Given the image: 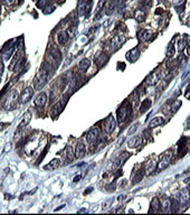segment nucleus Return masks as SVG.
I'll return each mask as SVG.
<instances>
[{
    "label": "nucleus",
    "mask_w": 190,
    "mask_h": 215,
    "mask_svg": "<svg viewBox=\"0 0 190 215\" xmlns=\"http://www.w3.org/2000/svg\"><path fill=\"white\" fill-rule=\"evenodd\" d=\"M94 58H95V63L97 64V66H99V67H102V66H103V65H104V64L107 62L109 56L106 55L105 53H103V54L99 53V54H97V55H96Z\"/></svg>",
    "instance_id": "nucleus-17"
},
{
    "label": "nucleus",
    "mask_w": 190,
    "mask_h": 215,
    "mask_svg": "<svg viewBox=\"0 0 190 215\" xmlns=\"http://www.w3.org/2000/svg\"><path fill=\"white\" fill-rule=\"evenodd\" d=\"M21 57H22V49H19V51L16 52V54H15V55H14V57H12L10 65H9V68H10V70H12V68H14V66H16L17 64L20 62Z\"/></svg>",
    "instance_id": "nucleus-19"
},
{
    "label": "nucleus",
    "mask_w": 190,
    "mask_h": 215,
    "mask_svg": "<svg viewBox=\"0 0 190 215\" xmlns=\"http://www.w3.org/2000/svg\"><path fill=\"white\" fill-rule=\"evenodd\" d=\"M92 191H93V188H89V191H85V192H84V195H87V194H89Z\"/></svg>",
    "instance_id": "nucleus-47"
},
{
    "label": "nucleus",
    "mask_w": 190,
    "mask_h": 215,
    "mask_svg": "<svg viewBox=\"0 0 190 215\" xmlns=\"http://www.w3.org/2000/svg\"><path fill=\"white\" fill-rule=\"evenodd\" d=\"M75 30H76L75 25H72L71 27H68V29H67V35H68L69 37H74V35H75Z\"/></svg>",
    "instance_id": "nucleus-36"
},
{
    "label": "nucleus",
    "mask_w": 190,
    "mask_h": 215,
    "mask_svg": "<svg viewBox=\"0 0 190 215\" xmlns=\"http://www.w3.org/2000/svg\"><path fill=\"white\" fill-rule=\"evenodd\" d=\"M1 2H2L5 6L11 7V6H14V5H16L17 2H18V0H1Z\"/></svg>",
    "instance_id": "nucleus-35"
},
{
    "label": "nucleus",
    "mask_w": 190,
    "mask_h": 215,
    "mask_svg": "<svg viewBox=\"0 0 190 215\" xmlns=\"http://www.w3.org/2000/svg\"><path fill=\"white\" fill-rule=\"evenodd\" d=\"M104 6V0H101L100 2H99V5H97V8H96V15L99 16V14L102 11V7Z\"/></svg>",
    "instance_id": "nucleus-39"
},
{
    "label": "nucleus",
    "mask_w": 190,
    "mask_h": 215,
    "mask_svg": "<svg viewBox=\"0 0 190 215\" xmlns=\"http://www.w3.org/2000/svg\"><path fill=\"white\" fill-rule=\"evenodd\" d=\"M47 58L49 59V64H53L55 67L58 66V64L61 62V52L58 51L56 47H53V48H50V51L48 52V54H47Z\"/></svg>",
    "instance_id": "nucleus-5"
},
{
    "label": "nucleus",
    "mask_w": 190,
    "mask_h": 215,
    "mask_svg": "<svg viewBox=\"0 0 190 215\" xmlns=\"http://www.w3.org/2000/svg\"><path fill=\"white\" fill-rule=\"evenodd\" d=\"M117 2H119V0H110V1H109L107 7H106V10H105L106 15H111L112 12L114 11V9L116 8Z\"/></svg>",
    "instance_id": "nucleus-25"
},
{
    "label": "nucleus",
    "mask_w": 190,
    "mask_h": 215,
    "mask_svg": "<svg viewBox=\"0 0 190 215\" xmlns=\"http://www.w3.org/2000/svg\"><path fill=\"white\" fill-rule=\"evenodd\" d=\"M99 137H100V128L94 127V128H92V129L87 132L86 140H87V142H89V145H94L95 142L97 141Z\"/></svg>",
    "instance_id": "nucleus-10"
},
{
    "label": "nucleus",
    "mask_w": 190,
    "mask_h": 215,
    "mask_svg": "<svg viewBox=\"0 0 190 215\" xmlns=\"http://www.w3.org/2000/svg\"><path fill=\"white\" fill-rule=\"evenodd\" d=\"M33 94H34V89L31 86H28L26 89H24L21 91V93H20V95H19V102H20V104H25L28 101H30V99L33 97Z\"/></svg>",
    "instance_id": "nucleus-9"
},
{
    "label": "nucleus",
    "mask_w": 190,
    "mask_h": 215,
    "mask_svg": "<svg viewBox=\"0 0 190 215\" xmlns=\"http://www.w3.org/2000/svg\"><path fill=\"white\" fill-rule=\"evenodd\" d=\"M150 32L146 30V29H141L139 33H138V38H139L140 42H144V40H148L150 38Z\"/></svg>",
    "instance_id": "nucleus-24"
},
{
    "label": "nucleus",
    "mask_w": 190,
    "mask_h": 215,
    "mask_svg": "<svg viewBox=\"0 0 190 215\" xmlns=\"http://www.w3.org/2000/svg\"><path fill=\"white\" fill-rule=\"evenodd\" d=\"M123 1H126V0H123Z\"/></svg>",
    "instance_id": "nucleus-50"
},
{
    "label": "nucleus",
    "mask_w": 190,
    "mask_h": 215,
    "mask_svg": "<svg viewBox=\"0 0 190 215\" xmlns=\"http://www.w3.org/2000/svg\"><path fill=\"white\" fill-rule=\"evenodd\" d=\"M178 201H179V205L181 206V207H186V206H188L190 203V192L188 188H184L182 189L180 194H179L178 197Z\"/></svg>",
    "instance_id": "nucleus-7"
},
{
    "label": "nucleus",
    "mask_w": 190,
    "mask_h": 215,
    "mask_svg": "<svg viewBox=\"0 0 190 215\" xmlns=\"http://www.w3.org/2000/svg\"><path fill=\"white\" fill-rule=\"evenodd\" d=\"M160 206H161V212L166 213V212H170V206H171V199L170 198L166 197V196H162L160 199Z\"/></svg>",
    "instance_id": "nucleus-16"
},
{
    "label": "nucleus",
    "mask_w": 190,
    "mask_h": 215,
    "mask_svg": "<svg viewBox=\"0 0 190 215\" xmlns=\"http://www.w3.org/2000/svg\"><path fill=\"white\" fill-rule=\"evenodd\" d=\"M66 102H67L66 97H64V99H61V100H59V101L57 102L55 105H54V108H53V110H51L53 114L54 115H58V114L61 113V111H63V109L66 105Z\"/></svg>",
    "instance_id": "nucleus-14"
},
{
    "label": "nucleus",
    "mask_w": 190,
    "mask_h": 215,
    "mask_svg": "<svg viewBox=\"0 0 190 215\" xmlns=\"http://www.w3.org/2000/svg\"><path fill=\"white\" fill-rule=\"evenodd\" d=\"M171 163V151L168 150L166 153H163L162 155H160L159 157V161L156 165V171H161V170L166 169L168 166Z\"/></svg>",
    "instance_id": "nucleus-3"
},
{
    "label": "nucleus",
    "mask_w": 190,
    "mask_h": 215,
    "mask_svg": "<svg viewBox=\"0 0 190 215\" xmlns=\"http://www.w3.org/2000/svg\"><path fill=\"white\" fill-rule=\"evenodd\" d=\"M125 197H126V195H123V196H119V201H120V202H122V201H124V199H125Z\"/></svg>",
    "instance_id": "nucleus-45"
},
{
    "label": "nucleus",
    "mask_w": 190,
    "mask_h": 215,
    "mask_svg": "<svg viewBox=\"0 0 190 215\" xmlns=\"http://www.w3.org/2000/svg\"><path fill=\"white\" fill-rule=\"evenodd\" d=\"M161 79V72L160 71H154L149 75V77L146 80L148 84L149 85H156L159 81Z\"/></svg>",
    "instance_id": "nucleus-15"
},
{
    "label": "nucleus",
    "mask_w": 190,
    "mask_h": 215,
    "mask_svg": "<svg viewBox=\"0 0 190 215\" xmlns=\"http://www.w3.org/2000/svg\"><path fill=\"white\" fill-rule=\"evenodd\" d=\"M164 122V119L162 118V117H156L154 119H152L149 122V128L150 129H152V128H156V127H158V125H162Z\"/></svg>",
    "instance_id": "nucleus-26"
},
{
    "label": "nucleus",
    "mask_w": 190,
    "mask_h": 215,
    "mask_svg": "<svg viewBox=\"0 0 190 215\" xmlns=\"http://www.w3.org/2000/svg\"><path fill=\"white\" fill-rule=\"evenodd\" d=\"M31 120V112L30 111H27L26 113L24 114V119L21 120V122L19 123V125L17 127L16 132H15V140H18V138H20L21 133L24 132L25 128L28 125V123L30 122Z\"/></svg>",
    "instance_id": "nucleus-4"
},
{
    "label": "nucleus",
    "mask_w": 190,
    "mask_h": 215,
    "mask_svg": "<svg viewBox=\"0 0 190 215\" xmlns=\"http://www.w3.org/2000/svg\"><path fill=\"white\" fill-rule=\"evenodd\" d=\"M141 141H142V138H141L140 136L133 137V138H131V140L129 141L128 146L130 148H136L140 143H141Z\"/></svg>",
    "instance_id": "nucleus-27"
},
{
    "label": "nucleus",
    "mask_w": 190,
    "mask_h": 215,
    "mask_svg": "<svg viewBox=\"0 0 190 215\" xmlns=\"http://www.w3.org/2000/svg\"><path fill=\"white\" fill-rule=\"evenodd\" d=\"M59 165H61V160L58 158H55V159H53L48 165L44 166V169L45 170H55L59 167Z\"/></svg>",
    "instance_id": "nucleus-20"
},
{
    "label": "nucleus",
    "mask_w": 190,
    "mask_h": 215,
    "mask_svg": "<svg viewBox=\"0 0 190 215\" xmlns=\"http://www.w3.org/2000/svg\"><path fill=\"white\" fill-rule=\"evenodd\" d=\"M130 114H131V104H130L128 101H125L121 107L117 109L116 115H117V121H119V123L125 122L126 119L130 117Z\"/></svg>",
    "instance_id": "nucleus-2"
},
{
    "label": "nucleus",
    "mask_w": 190,
    "mask_h": 215,
    "mask_svg": "<svg viewBox=\"0 0 190 215\" xmlns=\"http://www.w3.org/2000/svg\"><path fill=\"white\" fill-rule=\"evenodd\" d=\"M160 209V201L158 199V197H154L151 201V207L149 209V213H158Z\"/></svg>",
    "instance_id": "nucleus-22"
},
{
    "label": "nucleus",
    "mask_w": 190,
    "mask_h": 215,
    "mask_svg": "<svg viewBox=\"0 0 190 215\" xmlns=\"http://www.w3.org/2000/svg\"><path fill=\"white\" fill-rule=\"evenodd\" d=\"M4 68H5L4 63L0 61V79H1V76H2V73H4Z\"/></svg>",
    "instance_id": "nucleus-40"
},
{
    "label": "nucleus",
    "mask_w": 190,
    "mask_h": 215,
    "mask_svg": "<svg viewBox=\"0 0 190 215\" xmlns=\"http://www.w3.org/2000/svg\"><path fill=\"white\" fill-rule=\"evenodd\" d=\"M115 127H116V121L114 119L113 115H109L105 120H104V123H103V128L105 133H112L113 131L115 130Z\"/></svg>",
    "instance_id": "nucleus-8"
},
{
    "label": "nucleus",
    "mask_w": 190,
    "mask_h": 215,
    "mask_svg": "<svg viewBox=\"0 0 190 215\" xmlns=\"http://www.w3.org/2000/svg\"><path fill=\"white\" fill-rule=\"evenodd\" d=\"M186 25H187L188 27H190V16L187 18V20H186Z\"/></svg>",
    "instance_id": "nucleus-46"
},
{
    "label": "nucleus",
    "mask_w": 190,
    "mask_h": 215,
    "mask_svg": "<svg viewBox=\"0 0 190 215\" xmlns=\"http://www.w3.org/2000/svg\"><path fill=\"white\" fill-rule=\"evenodd\" d=\"M0 82H1V80H0Z\"/></svg>",
    "instance_id": "nucleus-51"
},
{
    "label": "nucleus",
    "mask_w": 190,
    "mask_h": 215,
    "mask_svg": "<svg viewBox=\"0 0 190 215\" xmlns=\"http://www.w3.org/2000/svg\"><path fill=\"white\" fill-rule=\"evenodd\" d=\"M184 4H182L181 6H177V11H178L179 14H181V12L184 11Z\"/></svg>",
    "instance_id": "nucleus-41"
},
{
    "label": "nucleus",
    "mask_w": 190,
    "mask_h": 215,
    "mask_svg": "<svg viewBox=\"0 0 190 215\" xmlns=\"http://www.w3.org/2000/svg\"><path fill=\"white\" fill-rule=\"evenodd\" d=\"M154 168H156V161H154V160H152V159L148 160V161H145L144 166H143V170H144L145 174H150L151 170H153Z\"/></svg>",
    "instance_id": "nucleus-21"
},
{
    "label": "nucleus",
    "mask_w": 190,
    "mask_h": 215,
    "mask_svg": "<svg viewBox=\"0 0 190 215\" xmlns=\"http://www.w3.org/2000/svg\"><path fill=\"white\" fill-rule=\"evenodd\" d=\"M85 153H86L85 143H83V142H77V143H76V146H75V151H74V156H75V158H77V159L83 158Z\"/></svg>",
    "instance_id": "nucleus-12"
},
{
    "label": "nucleus",
    "mask_w": 190,
    "mask_h": 215,
    "mask_svg": "<svg viewBox=\"0 0 190 215\" xmlns=\"http://www.w3.org/2000/svg\"><path fill=\"white\" fill-rule=\"evenodd\" d=\"M138 125H139V123H134V125H132V127H131L130 129H129V130H128V135H129V136L133 135L134 132L136 131V129H138Z\"/></svg>",
    "instance_id": "nucleus-38"
},
{
    "label": "nucleus",
    "mask_w": 190,
    "mask_h": 215,
    "mask_svg": "<svg viewBox=\"0 0 190 215\" xmlns=\"http://www.w3.org/2000/svg\"><path fill=\"white\" fill-rule=\"evenodd\" d=\"M176 54V48H174V46L172 44H169L167 48V56L168 57H172L173 55Z\"/></svg>",
    "instance_id": "nucleus-34"
},
{
    "label": "nucleus",
    "mask_w": 190,
    "mask_h": 215,
    "mask_svg": "<svg viewBox=\"0 0 190 215\" xmlns=\"http://www.w3.org/2000/svg\"><path fill=\"white\" fill-rule=\"evenodd\" d=\"M151 105V101L149 99H146L144 101H142L141 103V105H140V113H144L145 111H148L149 110V108Z\"/></svg>",
    "instance_id": "nucleus-29"
},
{
    "label": "nucleus",
    "mask_w": 190,
    "mask_h": 215,
    "mask_svg": "<svg viewBox=\"0 0 190 215\" xmlns=\"http://www.w3.org/2000/svg\"><path fill=\"white\" fill-rule=\"evenodd\" d=\"M79 179H81V175H77L74 177V181L76 183V181H79Z\"/></svg>",
    "instance_id": "nucleus-43"
},
{
    "label": "nucleus",
    "mask_w": 190,
    "mask_h": 215,
    "mask_svg": "<svg viewBox=\"0 0 190 215\" xmlns=\"http://www.w3.org/2000/svg\"><path fill=\"white\" fill-rule=\"evenodd\" d=\"M184 49H187V54H186V55H187V56H189L190 55V46H187Z\"/></svg>",
    "instance_id": "nucleus-44"
},
{
    "label": "nucleus",
    "mask_w": 190,
    "mask_h": 215,
    "mask_svg": "<svg viewBox=\"0 0 190 215\" xmlns=\"http://www.w3.org/2000/svg\"><path fill=\"white\" fill-rule=\"evenodd\" d=\"M17 99H19L18 96H17V92L16 91H12L10 92L8 96L6 97V101H5V104H4V108L7 109V110H12V109H15L17 107Z\"/></svg>",
    "instance_id": "nucleus-6"
},
{
    "label": "nucleus",
    "mask_w": 190,
    "mask_h": 215,
    "mask_svg": "<svg viewBox=\"0 0 190 215\" xmlns=\"http://www.w3.org/2000/svg\"><path fill=\"white\" fill-rule=\"evenodd\" d=\"M125 40H126V38H125L124 35H117V36H114V37L111 39V46H112V48H113V51L119 49V48L125 43Z\"/></svg>",
    "instance_id": "nucleus-11"
},
{
    "label": "nucleus",
    "mask_w": 190,
    "mask_h": 215,
    "mask_svg": "<svg viewBox=\"0 0 190 215\" xmlns=\"http://www.w3.org/2000/svg\"><path fill=\"white\" fill-rule=\"evenodd\" d=\"M130 157V155H129V153H126V151H123L121 155H119V157H117L115 160H114V166L115 167H120V166H122L123 163L126 160V159Z\"/></svg>",
    "instance_id": "nucleus-18"
},
{
    "label": "nucleus",
    "mask_w": 190,
    "mask_h": 215,
    "mask_svg": "<svg viewBox=\"0 0 190 215\" xmlns=\"http://www.w3.org/2000/svg\"><path fill=\"white\" fill-rule=\"evenodd\" d=\"M140 101V94L138 91H134L131 95V102H132V107L136 108L138 107V103Z\"/></svg>",
    "instance_id": "nucleus-31"
},
{
    "label": "nucleus",
    "mask_w": 190,
    "mask_h": 215,
    "mask_svg": "<svg viewBox=\"0 0 190 215\" xmlns=\"http://www.w3.org/2000/svg\"><path fill=\"white\" fill-rule=\"evenodd\" d=\"M139 49H138V47H135L133 48L132 51H130L126 54V58H128L129 61H131V62H135L136 59H138V57H139Z\"/></svg>",
    "instance_id": "nucleus-23"
},
{
    "label": "nucleus",
    "mask_w": 190,
    "mask_h": 215,
    "mask_svg": "<svg viewBox=\"0 0 190 215\" xmlns=\"http://www.w3.org/2000/svg\"><path fill=\"white\" fill-rule=\"evenodd\" d=\"M186 44H187V42H186L184 39L180 40V42L178 43V49H179V51H184V48L187 47V45H186Z\"/></svg>",
    "instance_id": "nucleus-37"
},
{
    "label": "nucleus",
    "mask_w": 190,
    "mask_h": 215,
    "mask_svg": "<svg viewBox=\"0 0 190 215\" xmlns=\"http://www.w3.org/2000/svg\"><path fill=\"white\" fill-rule=\"evenodd\" d=\"M89 65H91V62H89V58H84V59H82L81 62L78 63V70L85 72L89 67Z\"/></svg>",
    "instance_id": "nucleus-28"
},
{
    "label": "nucleus",
    "mask_w": 190,
    "mask_h": 215,
    "mask_svg": "<svg viewBox=\"0 0 190 215\" xmlns=\"http://www.w3.org/2000/svg\"><path fill=\"white\" fill-rule=\"evenodd\" d=\"M57 39H58L59 45H65V44H66V42L68 40V35H67V33H65V32H61V33L58 34Z\"/></svg>",
    "instance_id": "nucleus-30"
},
{
    "label": "nucleus",
    "mask_w": 190,
    "mask_h": 215,
    "mask_svg": "<svg viewBox=\"0 0 190 215\" xmlns=\"http://www.w3.org/2000/svg\"><path fill=\"white\" fill-rule=\"evenodd\" d=\"M161 14H163V9L162 8H158L156 10V15H161Z\"/></svg>",
    "instance_id": "nucleus-42"
},
{
    "label": "nucleus",
    "mask_w": 190,
    "mask_h": 215,
    "mask_svg": "<svg viewBox=\"0 0 190 215\" xmlns=\"http://www.w3.org/2000/svg\"><path fill=\"white\" fill-rule=\"evenodd\" d=\"M48 74H49L48 64H44V66L39 70V72L36 74L35 80H34L35 90H41L44 87V85L47 83V80H48Z\"/></svg>",
    "instance_id": "nucleus-1"
},
{
    "label": "nucleus",
    "mask_w": 190,
    "mask_h": 215,
    "mask_svg": "<svg viewBox=\"0 0 190 215\" xmlns=\"http://www.w3.org/2000/svg\"><path fill=\"white\" fill-rule=\"evenodd\" d=\"M65 155H66V160H67V163H68V164H69V163H72L73 159H74V157H75V156H73L72 148H71V147L67 148V149H66V153H65Z\"/></svg>",
    "instance_id": "nucleus-33"
},
{
    "label": "nucleus",
    "mask_w": 190,
    "mask_h": 215,
    "mask_svg": "<svg viewBox=\"0 0 190 215\" xmlns=\"http://www.w3.org/2000/svg\"><path fill=\"white\" fill-rule=\"evenodd\" d=\"M188 146L190 147V138H189V141H188Z\"/></svg>",
    "instance_id": "nucleus-48"
},
{
    "label": "nucleus",
    "mask_w": 190,
    "mask_h": 215,
    "mask_svg": "<svg viewBox=\"0 0 190 215\" xmlns=\"http://www.w3.org/2000/svg\"><path fill=\"white\" fill-rule=\"evenodd\" d=\"M46 103H47V95H46V93H44V92L39 93L38 95L36 96L35 101H34V104H35V107L39 108V109L44 108Z\"/></svg>",
    "instance_id": "nucleus-13"
},
{
    "label": "nucleus",
    "mask_w": 190,
    "mask_h": 215,
    "mask_svg": "<svg viewBox=\"0 0 190 215\" xmlns=\"http://www.w3.org/2000/svg\"><path fill=\"white\" fill-rule=\"evenodd\" d=\"M145 16H146V14H145L144 10H136L135 11V19H136V22H143L145 19Z\"/></svg>",
    "instance_id": "nucleus-32"
},
{
    "label": "nucleus",
    "mask_w": 190,
    "mask_h": 215,
    "mask_svg": "<svg viewBox=\"0 0 190 215\" xmlns=\"http://www.w3.org/2000/svg\"><path fill=\"white\" fill-rule=\"evenodd\" d=\"M188 189H189V192H190V185H188Z\"/></svg>",
    "instance_id": "nucleus-49"
}]
</instances>
